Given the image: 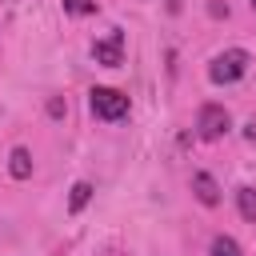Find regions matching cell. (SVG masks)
<instances>
[{"label": "cell", "instance_id": "cell-4", "mask_svg": "<svg viewBox=\"0 0 256 256\" xmlns=\"http://www.w3.org/2000/svg\"><path fill=\"white\" fill-rule=\"evenodd\" d=\"M92 60L104 64V68H120V64H124V32L112 28L104 40H96V44H92Z\"/></svg>", "mask_w": 256, "mask_h": 256}, {"label": "cell", "instance_id": "cell-14", "mask_svg": "<svg viewBox=\"0 0 256 256\" xmlns=\"http://www.w3.org/2000/svg\"><path fill=\"white\" fill-rule=\"evenodd\" d=\"M252 12H256V0H252Z\"/></svg>", "mask_w": 256, "mask_h": 256}, {"label": "cell", "instance_id": "cell-3", "mask_svg": "<svg viewBox=\"0 0 256 256\" xmlns=\"http://www.w3.org/2000/svg\"><path fill=\"white\" fill-rule=\"evenodd\" d=\"M228 128H232V116H228L224 104H204V108H200V116H196V132H200L204 140H220Z\"/></svg>", "mask_w": 256, "mask_h": 256}, {"label": "cell", "instance_id": "cell-10", "mask_svg": "<svg viewBox=\"0 0 256 256\" xmlns=\"http://www.w3.org/2000/svg\"><path fill=\"white\" fill-rule=\"evenodd\" d=\"M64 12L68 16H92L96 12V0H64Z\"/></svg>", "mask_w": 256, "mask_h": 256}, {"label": "cell", "instance_id": "cell-2", "mask_svg": "<svg viewBox=\"0 0 256 256\" xmlns=\"http://www.w3.org/2000/svg\"><path fill=\"white\" fill-rule=\"evenodd\" d=\"M88 104H92V116H100V120H124L128 116V96L120 88H92Z\"/></svg>", "mask_w": 256, "mask_h": 256}, {"label": "cell", "instance_id": "cell-5", "mask_svg": "<svg viewBox=\"0 0 256 256\" xmlns=\"http://www.w3.org/2000/svg\"><path fill=\"white\" fill-rule=\"evenodd\" d=\"M192 196H196L204 208H216V204H220V184H216L208 172H192Z\"/></svg>", "mask_w": 256, "mask_h": 256}, {"label": "cell", "instance_id": "cell-9", "mask_svg": "<svg viewBox=\"0 0 256 256\" xmlns=\"http://www.w3.org/2000/svg\"><path fill=\"white\" fill-rule=\"evenodd\" d=\"M212 256H240V244L232 236H212Z\"/></svg>", "mask_w": 256, "mask_h": 256}, {"label": "cell", "instance_id": "cell-11", "mask_svg": "<svg viewBox=\"0 0 256 256\" xmlns=\"http://www.w3.org/2000/svg\"><path fill=\"white\" fill-rule=\"evenodd\" d=\"M48 116H64V100H60V96L48 100Z\"/></svg>", "mask_w": 256, "mask_h": 256}, {"label": "cell", "instance_id": "cell-7", "mask_svg": "<svg viewBox=\"0 0 256 256\" xmlns=\"http://www.w3.org/2000/svg\"><path fill=\"white\" fill-rule=\"evenodd\" d=\"M236 208H240V216L248 224H256V188L252 184H240L236 188Z\"/></svg>", "mask_w": 256, "mask_h": 256}, {"label": "cell", "instance_id": "cell-12", "mask_svg": "<svg viewBox=\"0 0 256 256\" xmlns=\"http://www.w3.org/2000/svg\"><path fill=\"white\" fill-rule=\"evenodd\" d=\"M164 8H168V12H180V8H184V0H164Z\"/></svg>", "mask_w": 256, "mask_h": 256}, {"label": "cell", "instance_id": "cell-8", "mask_svg": "<svg viewBox=\"0 0 256 256\" xmlns=\"http://www.w3.org/2000/svg\"><path fill=\"white\" fill-rule=\"evenodd\" d=\"M88 200H92V184H88V180H76L72 192H68V212H80Z\"/></svg>", "mask_w": 256, "mask_h": 256}, {"label": "cell", "instance_id": "cell-13", "mask_svg": "<svg viewBox=\"0 0 256 256\" xmlns=\"http://www.w3.org/2000/svg\"><path fill=\"white\" fill-rule=\"evenodd\" d=\"M244 136H248V140H256V120H252V124H244Z\"/></svg>", "mask_w": 256, "mask_h": 256}, {"label": "cell", "instance_id": "cell-1", "mask_svg": "<svg viewBox=\"0 0 256 256\" xmlns=\"http://www.w3.org/2000/svg\"><path fill=\"white\" fill-rule=\"evenodd\" d=\"M248 64H252V56H248L244 48H224V52L208 64V80H212V84H236V80L248 72Z\"/></svg>", "mask_w": 256, "mask_h": 256}, {"label": "cell", "instance_id": "cell-6", "mask_svg": "<svg viewBox=\"0 0 256 256\" xmlns=\"http://www.w3.org/2000/svg\"><path fill=\"white\" fill-rule=\"evenodd\" d=\"M8 172H12L16 180H28V176H32V152H28V148H12V156H8Z\"/></svg>", "mask_w": 256, "mask_h": 256}]
</instances>
